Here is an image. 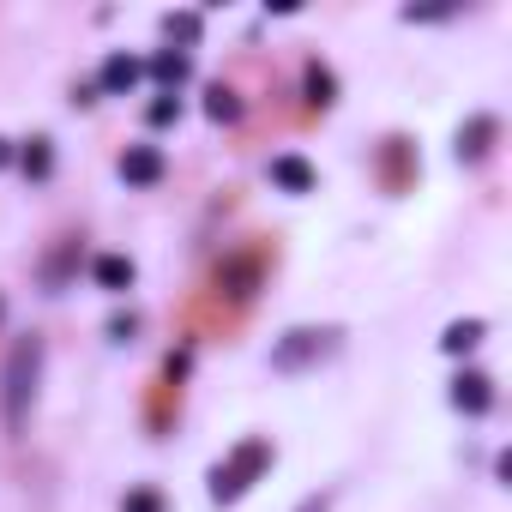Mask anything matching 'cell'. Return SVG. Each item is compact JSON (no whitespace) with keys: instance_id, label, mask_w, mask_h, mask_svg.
<instances>
[{"instance_id":"6da1fadb","label":"cell","mask_w":512,"mask_h":512,"mask_svg":"<svg viewBox=\"0 0 512 512\" xmlns=\"http://www.w3.org/2000/svg\"><path fill=\"white\" fill-rule=\"evenodd\" d=\"M37 374H43V344H37V338L13 344L7 368H0V422H7V434L25 428V416H31V404H37Z\"/></svg>"},{"instance_id":"7a4b0ae2","label":"cell","mask_w":512,"mask_h":512,"mask_svg":"<svg viewBox=\"0 0 512 512\" xmlns=\"http://www.w3.org/2000/svg\"><path fill=\"white\" fill-rule=\"evenodd\" d=\"M266 464H272V446H266V440H241V446L229 452V464H217V476H211V500H217V506H223V500H241Z\"/></svg>"},{"instance_id":"3957f363","label":"cell","mask_w":512,"mask_h":512,"mask_svg":"<svg viewBox=\"0 0 512 512\" xmlns=\"http://www.w3.org/2000/svg\"><path fill=\"white\" fill-rule=\"evenodd\" d=\"M320 350H326V332H290L272 362H278V368H302V362H314Z\"/></svg>"},{"instance_id":"277c9868","label":"cell","mask_w":512,"mask_h":512,"mask_svg":"<svg viewBox=\"0 0 512 512\" xmlns=\"http://www.w3.org/2000/svg\"><path fill=\"white\" fill-rule=\"evenodd\" d=\"M452 404H458L464 416H482V410L494 404V392H488V374H464V380H452Z\"/></svg>"},{"instance_id":"5b68a950","label":"cell","mask_w":512,"mask_h":512,"mask_svg":"<svg viewBox=\"0 0 512 512\" xmlns=\"http://www.w3.org/2000/svg\"><path fill=\"white\" fill-rule=\"evenodd\" d=\"M121 175H127V181H133V187H151V181H157V175H163V157H157V151H151V145H133V151H127V157H121Z\"/></svg>"},{"instance_id":"8992f818","label":"cell","mask_w":512,"mask_h":512,"mask_svg":"<svg viewBox=\"0 0 512 512\" xmlns=\"http://www.w3.org/2000/svg\"><path fill=\"white\" fill-rule=\"evenodd\" d=\"M494 133H500V127H494V115H476V121L458 133V157H470V163H476V157L488 151V139H494Z\"/></svg>"},{"instance_id":"52a82bcc","label":"cell","mask_w":512,"mask_h":512,"mask_svg":"<svg viewBox=\"0 0 512 512\" xmlns=\"http://www.w3.org/2000/svg\"><path fill=\"white\" fill-rule=\"evenodd\" d=\"M139 85V61L133 55H109L103 61V91H133Z\"/></svg>"},{"instance_id":"ba28073f","label":"cell","mask_w":512,"mask_h":512,"mask_svg":"<svg viewBox=\"0 0 512 512\" xmlns=\"http://www.w3.org/2000/svg\"><path fill=\"white\" fill-rule=\"evenodd\" d=\"M272 181L290 187V193H308V187H314V169H308L302 157H278V163H272Z\"/></svg>"},{"instance_id":"9c48e42d","label":"cell","mask_w":512,"mask_h":512,"mask_svg":"<svg viewBox=\"0 0 512 512\" xmlns=\"http://www.w3.org/2000/svg\"><path fill=\"white\" fill-rule=\"evenodd\" d=\"M476 344H482V320H452L446 338H440L446 356H464V350H476Z\"/></svg>"},{"instance_id":"30bf717a","label":"cell","mask_w":512,"mask_h":512,"mask_svg":"<svg viewBox=\"0 0 512 512\" xmlns=\"http://www.w3.org/2000/svg\"><path fill=\"white\" fill-rule=\"evenodd\" d=\"M97 284H109V290L133 284V260H121V253H109V260H97Z\"/></svg>"},{"instance_id":"8fae6325","label":"cell","mask_w":512,"mask_h":512,"mask_svg":"<svg viewBox=\"0 0 512 512\" xmlns=\"http://www.w3.org/2000/svg\"><path fill=\"white\" fill-rule=\"evenodd\" d=\"M205 115H211V121H235V115H241V103H235V91H223V85H217V91L205 97Z\"/></svg>"},{"instance_id":"7c38bea8","label":"cell","mask_w":512,"mask_h":512,"mask_svg":"<svg viewBox=\"0 0 512 512\" xmlns=\"http://www.w3.org/2000/svg\"><path fill=\"white\" fill-rule=\"evenodd\" d=\"M151 73H157L163 85H181V79H187V55H157V61H151Z\"/></svg>"},{"instance_id":"4fadbf2b","label":"cell","mask_w":512,"mask_h":512,"mask_svg":"<svg viewBox=\"0 0 512 512\" xmlns=\"http://www.w3.org/2000/svg\"><path fill=\"white\" fill-rule=\"evenodd\" d=\"M308 103H320V109L332 103V73L326 67H308Z\"/></svg>"},{"instance_id":"5bb4252c","label":"cell","mask_w":512,"mask_h":512,"mask_svg":"<svg viewBox=\"0 0 512 512\" xmlns=\"http://www.w3.org/2000/svg\"><path fill=\"white\" fill-rule=\"evenodd\" d=\"M25 169H31V175H49V169H55V157H49V139H37V145L25 151Z\"/></svg>"},{"instance_id":"9a60e30c","label":"cell","mask_w":512,"mask_h":512,"mask_svg":"<svg viewBox=\"0 0 512 512\" xmlns=\"http://www.w3.org/2000/svg\"><path fill=\"white\" fill-rule=\"evenodd\" d=\"M169 121H181V103L175 97H157L151 103V127H169Z\"/></svg>"},{"instance_id":"2e32d148","label":"cell","mask_w":512,"mask_h":512,"mask_svg":"<svg viewBox=\"0 0 512 512\" xmlns=\"http://www.w3.org/2000/svg\"><path fill=\"white\" fill-rule=\"evenodd\" d=\"M169 37H199V19H193V13H181V19H169Z\"/></svg>"},{"instance_id":"e0dca14e","label":"cell","mask_w":512,"mask_h":512,"mask_svg":"<svg viewBox=\"0 0 512 512\" xmlns=\"http://www.w3.org/2000/svg\"><path fill=\"white\" fill-rule=\"evenodd\" d=\"M127 512H163L157 494H127Z\"/></svg>"},{"instance_id":"ac0fdd59","label":"cell","mask_w":512,"mask_h":512,"mask_svg":"<svg viewBox=\"0 0 512 512\" xmlns=\"http://www.w3.org/2000/svg\"><path fill=\"white\" fill-rule=\"evenodd\" d=\"M302 512H326V494H308V500H302Z\"/></svg>"},{"instance_id":"d6986e66","label":"cell","mask_w":512,"mask_h":512,"mask_svg":"<svg viewBox=\"0 0 512 512\" xmlns=\"http://www.w3.org/2000/svg\"><path fill=\"white\" fill-rule=\"evenodd\" d=\"M7 157H13V151H7V139H0V169H7Z\"/></svg>"}]
</instances>
